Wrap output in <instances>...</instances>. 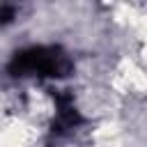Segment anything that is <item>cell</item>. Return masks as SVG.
I'll use <instances>...</instances> for the list:
<instances>
[{"mask_svg": "<svg viewBox=\"0 0 147 147\" xmlns=\"http://www.w3.org/2000/svg\"><path fill=\"white\" fill-rule=\"evenodd\" d=\"M69 69H71L69 57L60 48H46V46L25 48V51L16 53L14 60L9 62V71L14 76H28V74H37V76H64Z\"/></svg>", "mask_w": 147, "mask_h": 147, "instance_id": "obj_1", "label": "cell"}]
</instances>
